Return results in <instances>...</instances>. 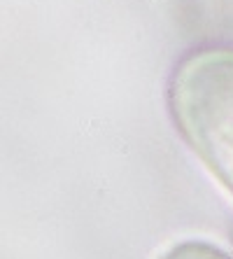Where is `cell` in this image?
<instances>
[{
  "instance_id": "cell-2",
  "label": "cell",
  "mask_w": 233,
  "mask_h": 259,
  "mask_svg": "<svg viewBox=\"0 0 233 259\" xmlns=\"http://www.w3.org/2000/svg\"><path fill=\"white\" fill-rule=\"evenodd\" d=\"M163 259H231L224 250L205 240H184L166 252Z\"/></svg>"
},
{
  "instance_id": "cell-1",
  "label": "cell",
  "mask_w": 233,
  "mask_h": 259,
  "mask_svg": "<svg viewBox=\"0 0 233 259\" xmlns=\"http://www.w3.org/2000/svg\"><path fill=\"white\" fill-rule=\"evenodd\" d=\"M166 96L177 133L233 194V47L186 54L170 75Z\"/></svg>"
}]
</instances>
